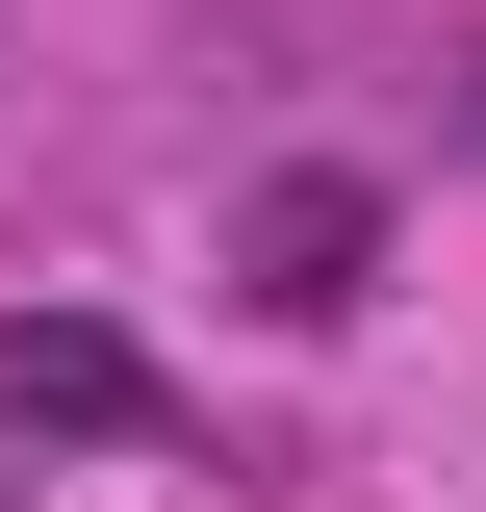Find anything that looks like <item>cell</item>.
<instances>
[{
	"label": "cell",
	"instance_id": "2",
	"mask_svg": "<svg viewBox=\"0 0 486 512\" xmlns=\"http://www.w3.org/2000/svg\"><path fill=\"white\" fill-rule=\"evenodd\" d=\"M256 256H282V308H359V256H384V205H359V180H282V205H256Z\"/></svg>",
	"mask_w": 486,
	"mask_h": 512
},
{
	"label": "cell",
	"instance_id": "1",
	"mask_svg": "<svg viewBox=\"0 0 486 512\" xmlns=\"http://www.w3.org/2000/svg\"><path fill=\"white\" fill-rule=\"evenodd\" d=\"M0 410H26V436H154V359H128L103 308H26V359H0Z\"/></svg>",
	"mask_w": 486,
	"mask_h": 512
}]
</instances>
